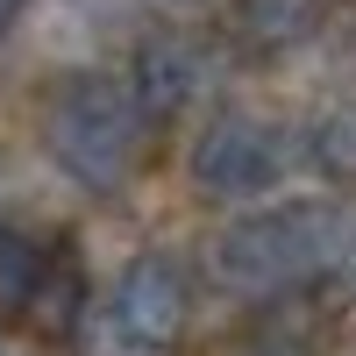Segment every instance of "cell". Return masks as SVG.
Instances as JSON below:
<instances>
[{
  "mask_svg": "<svg viewBox=\"0 0 356 356\" xmlns=\"http://www.w3.org/2000/svg\"><path fill=\"white\" fill-rule=\"evenodd\" d=\"M171 8H193V0H171Z\"/></svg>",
  "mask_w": 356,
  "mask_h": 356,
  "instance_id": "obj_11",
  "label": "cell"
},
{
  "mask_svg": "<svg viewBox=\"0 0 356 356\" xmlns=\"http://www.w3.org/2000/svg\"><path fill=\"white\" fill-rule=\"evenodd\" d=\"M186 314H193V285L171 257H136L122 285H114V328H122L136 349H171L186 335Z\"/></svg>",
  "mask_w": 356,
  "mask_h": 356,
  "instance_id": "obj_4",
  "label": "cell"
},
{
  "mask_svg": "<svg viewBox=\"0 0 356 356\" xmlns=\"http://www.w3.org/2000/svg\"><path fill=\"white\" fill-rule=\"evenodd\" d=\"M129 93L143 107V122L186 114L193 93H200V50H193V36H171V29L143 36L136 43V65H129Z\"/></svg>",
  "mask_w": 356,
  "mask_h": 356,
  "instance_id": "obj_5",
  "label": "cell"
},
{
  "mask_svg": "<svg viewBox=\"0 0 356 356\" xmlns=\"http://www.w3.org/2000/svg\"><path fill=\"white\" fill-rule=\"evenodd\" d=\"M243 356H307V349H300V342H250Z\"/></svg>",
  "mask_w": 356,
  "mask_h": 356,
  "instance_id": "obj_9",
  "label": "cell"
},
{
  "mask_svg": "<svg viewBox=\"0 0 356 356\" xmlns=\"http://www.w3.org/2000/svg\"><path fill=\"white\" fill-rule=\"evenodd\" d=\"M43 143L72 186L122 193L136 157H143V107H136L129 86H114L100 72H72L43 100Z\"/></svg>",
  "mask_w": 356,
  "mask_h": 356,
  "instance_id": "obj_2",
  "label": "cell"
},
{
  "mask_svg": "<svg viewBox=\"0 0 356 356\" xmlns=\"http://www.w3.org/2000/svg\"><path fill=\"white\" fill-rule=\"evenodd\" d=\"M193 178L221 200H250L285 178V136L257 114H214L193 143Z\"/></svg>",
  "mask_w": 356,
  "mask_h": 356,
  "instance_id": "obj_3",
  "label": "cell"
},
{
  "mask_svg": "<svg viewBox=\"0 0 356 356\" xmlns=\"http://www.w3.org/2000/svg\"><path fill=\"white\" fill-rule=\"evenodd\" d=\"M29 8V0H0V36H8V29H15V15Z\"/></svg>",
  "mask_w": 356,
  "mask_h": 356,
  "instance_id": "obj_10",
  "label": "cell"
},
{
  "mask_svg": "<svg viewBox=\"0 0 356 356\" xmlns=\"http://www.w3.org/2000/svg\"><path fill=\"white\" fill-rule=\"evenodd\" d=\"M235 36L257 57H278V50H300L314 29H321V0H235Z\"/></svg>",
  "mask_w": 356,
  "mask_h": 356,
  "instance_id": "obj_6",
  "label": "cell"
},
{
  "mask_svg": "<svg viewBox=\"0 0 356 356\" xmlns=\"http://www.w3.org/2000/svg\"><path fill=\"white\" fill-rule=\"evenodd\" d=\"M79 307H86L79 271H72L65 257H50V271H43V285H36V300H29L22 321H36L43 335H72V328H79Z\"/></svg>",
  "mask_w": 356,
  "mask_h": 356,
  "instance_id": "obj_8",
  "label": "cell"
},
{
  "mask_svg": "<svg viewBox=\"0 0 356 356\" xmlns=\"http://www.w3.org/2000/svg\"><path fill=\"white\" fill-rule=\"evenodd\" d=\"M43 271H50V250H43L29 228L0 221V314H8V321H22V314H29V300H36Z\"/></svg>",
  "mask_w": 356,
  "mask_h": 356,
  "instance_id": "obj_7",
  "label": "cell"
},
{
  "mask_svg": "<svg viewBox=\"0 0 356 356\" xmlns=\"http://www.w3.org/2000/svg\"><path fill=\"white\" fill-rule=\"evenodd\" d=\"M342 207L328 200H292V207H264L221 228L214 243V278L228 292H250V300H271V292L314 285L321 271H342V243H349Z\"/></svg>",
  "mask_w": 356,
  "mask_h": 356,
  "instance_id": "obj_1",
  "label": "cell"
}]
</instances>
